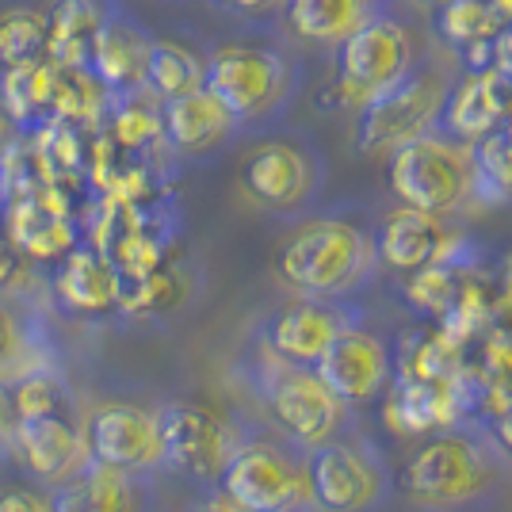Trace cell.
I'll list each match as a JSON object with an SVG mask.
<instances>
[{"label": "cell", "instance_id": "cell-1", "mask_svg": "<svg viewBox=\"0 0 512 512\" xmlns=\"http://www.w3.org/2000/svg\"><path fill=\"white\" fill-rule=\"evenodd\" d=\"M505 478H509L505 451L486 432L455 428L413 451L402 486L409 501L428 512H467L486 505Z\"/></svg>", "mask_w": 512, "mask_h": 512}, {"label": "cell", "instance_id": "cell-2", "mask_svg": "<svg viewBox=\"0 0 512 512\" xmlns=\"http://www.w3.org/2000/svg\"><path fill=\"white\" fill-rule=\"evenodd\" d=\"M379 245H371L363 230L341 218L302 222L295 234L279 245L276 276L299 291L302 299L333 302L356 291L375 268Z\"/></svg>", "mask_w": 512, "mask_h": 512}, {"label": "cell", "instance_id": "cell-3", "mask_svg": "<svg viewBox=\"0 0 512 512\" xmlns=\"http://www.w3.org/2000/svg\"><path fill=\"white\" fill-rule=\"evenodd\" d=\"M310 451L287 436H245L222 474L218 490L249 512H318L310 497Z\"/></svg>", "mask_w": 512, "mask_h": 512}, {"label": "cell", "instance_id": "cell-4", "mask_svg": "<svg viewBox=\"0 0 512 512\" xmlns=\"http://www.w3.org/2000/svg\"><path fill=\"white\" fill-rule=\"evenodd\" d=\"M390 188L421 214L459 211L474 195V146L451 134H421L390 153Z\"/></svg>", "mask_w": 512, "mask_h": 512}, {"label": "cell", "instance_id": "cell-5", "mask_svg": "<svg viewBox=\"0 0 512 512\" xmlns=\"http://www.w3.org/2000/svg\"><path fill=\"white\" fill-rule=\"evenodd\" d=\"M310 497L318 512H379L394 493L383 451L356 432L310 451Z\"/></svg>", "mask_w": 512, "mask_h": 512}, {"label": "cell", "instance_id": "cell-6", "mask_svg": "<svg viewBox=\"0 0 512 512\" xmlns=\"http://www.w3.org/2000/svg\"><path fill=\"white\" fill-rule=\"evenodd\" d=\"M264 406L276 421L279 436H287L302 451H318L348 432V409L341 398L318 379L314 367L276 363L264 386Z\"/></svg>", "mask_w": 512, "mask_h": 512}, {"label": "cell", "instance_id": "cell-7", "mask_svg": "<svg viewBox=\"0 0 512 512\" xmlns=\"http://www.w3.org/2000/svg\"><path fill=\"white\" fill-rule=\"evenodd\" d=\"M413 39L394 16H375L337 46V92L344 104L367 107L379 92L409 77Z\"/></svg>", "mask_w": 512, "mask_h": 512}, {"label": "cell", "instance_id": "cell-8", "mask_svg": "<svg viewBox=\"0 0 512 512\" xmlns=\"http://www.w3.org/2000/svg\"><path fill=\"white\" fill-rule=\"evenodd\" d=\"M157 417L165 436V467L195 482H222L234 451L245 444V436L222 413L199 402H172Z\"/></svg>", "mask_w": 512, "mask_h": 512}, {"label": "cell", "instance_id": "cell-9", "mask_svg": "<svg viewBox=\"0 0 512 512\" xmlns=\"http://www.w3.org/2000/svg\"><path fill=\"white\" fill-rule=\"evenodd\" d=\"M444 111V85L440 77L409 73L394 88L379 92L363 107L360 119V146L367 153L398 150L421 134H432L436 119Z\"/></svg>", "mask_w": 512, "mask_h": 512}, {"label": "cell", "instance_id": "cell-10", "mask_svg": "<svg viewBox=\"0 0 512 512\" xmlns=\"http://www.w3.org/2000/svg\"><path fill=\"white\" fill-rule=\"evenodd\" d=\"M88 451L96 463L127 474L150 478L153 470L165 467V436H161V417L130 402H107L92 409L85 421Z\"/></svg>", "mask_w": 512, "mask_h": 512}, {"label": "cell", "instance_id": "cell-11", "mask_svg": "<svg viewBox=\"0 0 512 512\" xmlns=\"http://www.w3.org/2000/svg\"><path fill=\"white\" fill-rule=\"evenodd\" d=\"M287 65L264 46H222L207 62V92L218 96L234 119H253L279 100Z\"/></svg>", "mask_w": 512, "mask_h": 512}, {"label": "cell", "instance_id": "cell-12", "mask_svg": "<svg viewBox=\"0 0 512 512\" xmlns=\"http://www.w3.org/2000/svg\"><path fill=\"white\" fill-rule=\"evenodd\" d=\"M314 371L344 406H363L390 386L394 356L383 337H375L371 329H360V325H348Z\"/></svg>", "mask_w": 512, "mask_h": 512}, {"label": "cell", "instance_id": "cell-13", "mask_svg": "<svg viewBox=\"0 0 512 512\" xmlns=\"http://www.w3.org/2000/svg\"><path fill=\"white\" fill-rule=\"evenodd\" d=\"M16 459L35 482L58 490L92 463L85 425L73 417H27L16 428Z\"/></svg>", "mask_w": 512, "mask_h": 512}, {"label": "cell", "instance_id": "cell-14", "mask_svg": "<svg viewBox=\"0 0 512 512\" xmlns=\"http://www.w3.org/2000/svg\"><path fill=\"white\" fill-rule=\"evenodd\" d=\"M352 321L341 306L318 299H302L283 306L276 318L268 321L264 341L276 360L291 363V367H318L321 356L333 348Z\"/></svg>", "mask_w": 512, "mask_h": 512}, {"label": "cell", "instance_id": "cell-15", "mask_svg": "<svg viewBox=\"0 0 512 512\" xmlns=\"http://www.w3.org/2000/svg\"><path fill=\"white\" fill-rule=\"evenodd\" d=\"M241 184L256 203L276 207V211H291L314 188V165L291 142H264V146L245 153Z\"/></svg>", "mask_w": 512, "mask_h": 512}, {"label": "cell", "instance_id": "cell-16", "mask_svg": "<svg viewBox=\"0 0 512 512\" xmlns=\"http://www.w3.org/2000/svg\"><path fill=\"white\" fill-rule=\"evenodd\" d=\"M150 501V478L104 467L96 459L77 478H69L50 493L54 512H150Z\"/></svg>", "mask_w": 512, "mask_h": 512}, {"label": "cell", "instance_id": "cell-17", "mask_svg": "<svg viewBox=\"0 0 512 512\" xmlns=\"http://www.w3.org/2000/svg\"><path fill=\"white\" fill-rule=\"evenodd\" d=\"M50 195V188H39L31 199L8 207V241L35 264L77 253V226L69 218V207L54 203Z\"/></svg>", "mask_w": 512, "mask_h": 512}, {"label": "cell", "instance_id": "cell-18", "mask_svg": "<svg viewBox=\"0 0 512 512\" xmlns=\"http://www.w3.org/2000/svg\"><path fill=\"white\" fill-rule=\"evenodd\" d=\"M509 88L512 77L501 73L497 65L482 69V73H470L467 81L455 88L448 111H444V127H448L451 138L478 146L482 138L497 134L501 123L509 119Z\"/></svg>", "mask_w": 512, "mask_h": 512}, {"label": "cell", "instance_id": "cell-19", "mask_svg": "<svg viewBox=\"0 0 512 512\" xmlns=\"http://www.w3.org/2000/svg\"><path fill=\"white\" fill-rule=\"evenodd\" d=\"M54 291L65 302V310L92 318V314L119 306L127 287H123V272L100 249H77L58 264Z\"/></svg>", "mask_w": 512, "mask_h": 512}, {"label": "cell", "instance_id": "cell-20", "mask_svg": "<svg viewBox=\"0 0 512 512\" xmlns=\"http://www.w3.org/2000/svg\"><path fill=\"white\" fill-rule=\"evenodd\" d=\"M379 256L398 272H425L448 256V230L436 214H421L413 207H398L383 222Z\"/></svg>", "mask_w": 512, "mask_h": 512}, {"label": "cell", "instance_id": "cell-21", "mask_svg": "<svg viewBox=\"0 0 512 512\" xmlns=\"http://www.w3.org/2000/svg\"><path fill=\"white\" fill-rule=\"evenodd\" d=\"M375 16V0H287V23L306 43L341 46Z\"/></svg>", "mask_w": 512, "mask_h": 512}, {"label": "cell", "instance_id": "cell-22", "mask_svg": "<svg viewBox=\"0 0 512 512\" xmlns=\"http://www.w3.org/2000/svg\"><path fill=\"white\" fill-rule=\"evenodd\" d=\"M234 115L207 88L165 107V134L180 153H203L234 130Z\"/></svg>", "mask_w": 512, "mask_h": 512}, {"label": "cell", "instance_id": "cell-23", "mask_svg": "<svg viewBox=\"0 0 512 512\" xmlns=\"http://www.w3.org/2000/svg\"><path fill=\"white\" fill-rule=\"evenodd\" d=\"M150 50H153V43H146L134 27L107 20L96 46H92L88 65H92V73H96L100 85L123 92V88H134L138 81H146Z\"/></svg>", "mask_w": 512, "mask_h": 512}, {"label": "cell", "instance_id": "cell-24", "mask_svg": "<svg viewBox=\"0 0 512 512\" xmlns=\"http://www.w3.org/2000/svg\"><path fill=\"white\" fill-rule=\"evenodd\" d=\"M104 12L92 0H58L50 12V65L81 69L104 31Z\"/></svg>", "mask_w": 512, "mask_h": 512}, {"label": "cell", "instance_id": "cell-25", "mask_svg": "<svg viewBox=\"0 0 512 512\" xmlns=\"http://www.w3.org/2000/svg\"><path fill=\"white\" fill-rule=\"evenodd\" d=\"M50 58V16L39 8H4L0 12V65L23 69Z\"/></svg>", "mask_w": 512, "mask_h": 512}, {"label": "cell", "instance_id": "cell-26", "mask_svg": "<svg viewBox=\"0 0 512 512\" xmlns=\"http://www.w3.org/2000/svg\"><path fill=\"white\" fill-rule=\"evenodd\" d=\"M146 85L153 88V96L161 100H184L207 88V65L195 58L192 50L176 43H153L150 65H146Z\"/></svg>", "mask_w": 512, "mask_h": 512}, {"label": "cell", "instance_id": "cell-27", "mask_svg": "<svg viewBox=\"0 0 512 512\" xmlns=\"http://www.w3.org/2000/svg\"><path fill=\"white\" fill-rule=\"evenodd\" d=\"M54 88H58V65H23V69H4L0 77V107L8 119L31 123L46 107H54Z\"/></svg>", "mask_w": 512, "mask_h": 512}, {"label": "cell", "instance_id": "cell-28", "mask_svg": "<svg viewBox=\"0 0 512 512\" xmlns=\"http://www.w3.org/2000/svg\"><path fill=\"white\" fill-rule=\"evenodd\" d=\"M501 23L505 20H501V12H497L493 0H455V4L436 12L440 35L451 46H463V50H470V46L478 43H490Z\"/></svg>", "mask_w": 512, "mask_h": 512}, {"label": "cell", "instance_id": "cell-29", "mask_svg": "<svg viewBox=\"0 0 512 512\" xmlns=\"http://www.w3.org/2000/svg\"><path fill=\"white\" fill-rule=\"evenodd\" d=\"M474 195L486 199L512 195V130H497L474 146Z\"/></svg>", "mask_w": 512, "mask_h": 512}, {"label": "cell", "instance_id": "cell-30", "mask_svg": "<svg viewBox=\"0 0 512 512\" xmlns=\"http://www.w3.org/2000/svg\"><path fill=\"white\" fill-rule=\"evenodd\" d=\"M12 398H16L20 421H27V417H73L69 386L58 375H50V371L23 375L20 383L12 386Z\"/></svg>", "mask_w": 512, "mask_h": 512}, {"label": "cell", "instance_id": "cell-31", "mask_svg": "<svg viewBox=\"0 0 512 512\" xmlns=\"http://www.w3.org/2000/svg\"><path fill=\"white\" fill-rule=\"evenodd\" d=\"M111 134H115V142H119V146H134V150H138V146H146V142H153V138L161 134V123H157V115H153V111L130 104L115 115Z\"/></svg>", "mask_w": 512, "mask_h": 512}, {"label": "cell", "instance_id": "cell-32", "mask_svg": "<svg viewBox=\"0 0 512 512\" xmlns=\"http://www.w3.org/2000/svg\"><path fill=\"white\" fill-rule=\"evenodd\" d=\"M31 283H35V260H27L8 237H0V295L27 291Z\"/></svg>", "mask_w": 512, "mask_h": 512}, {"label": "cell", "instance_id": "cell-33", "mask_svg": "<svg viewBox=\"0 0 512 512\" xmlns=\"http://www.w3.org/2000/svg\"><path fill=\"white\" fill-rule=\"evenodd\" d=\"M20 352H23V325L12 314V306L0 302V371H8Z\"/></svg>", "mask_w": 512, "mask_h": 512}, {"label": "cell", "instance_id": "cell-34", "mask_svg": "<svg viewBox=\"0 0 512 512\" xmlns=\"http://www.w3.org/2000/svg\"><path fill=\"white\" fill-rule=\"evenodd\" d=\"M16 428H20V413H16L12 386L0 383V459L16 455Z\"/></svg>", "mask_w": 512, "mask_h": 512}, {"label": "cell", "instance_id": "cell-35", "mask_svg": "<svg viewBox=\"0 0 512 512\" xmlns=\"http://www.w3.org/2000/svg\"><path fill=\"white\" fill-rule=\"evenodd\" d=\"M0 512H54V509H50V497L16 486V490L0 493Z\"/></svg>", "mask_w": 512, "mask_h": 512}, {"label": "cell", "instance_id": "cell-36", "mask_svg": "<svg viewBox=\"0 0 512 512\" xmlns=\"http://www.w3.org/2000/svg\"><path fill=\"white\" fill-rule=\"evenodd\" d=\"M493 50H497V69L512 77V27H509V31H501V35L493 39Z\"/></svg>", "mask_w": 512, "mask_h": 512}, {"label": "cell", "instance_id": "cell-37", "mask_svg": "<svg viewBox=\"0 0 512 512\" xmlns=\"http://www.w3.org/2000/svg\"><path fill=\"white\" fill-rule=\"evenodd\" d=\"M199 512H249V509H241V505H234V501H230V497H226V493L218 490L211 497V501H207V505H203V509Z\"/></svg>", "mask_w": 512, "mask_h": 512}, {"label": "cell", "instance_id": "cell-38", "mask_svg": "<svg viewBox=\"0 0 512 512\" xmlns=\"http://www.w3.org/2000/svg\"><path fill=\"white\" fill-rule=\"evenodd\" d=\"M237 8H264V4H272V0H234Z\"/></svg>", "mask_w": 512, "mask_h": 512}, {"label": "cell", "instance_id": "cell-39", "mask_svg": "<svg viewBox=\"0 0 512 512\" xmlns=\"http://www.w3.org/2000/svg\"><path fill=\"white\" fill-rule=\"evenodd\" d=\"M4 134H8V111L0 107V146H4Z\"/></svg>", "mask_w": 512, "mask_h": 512}, {"label": "cell", "instance_id": "cell-40", "mask_svg": "<svg viewBox=\"0 0 512 512\" xmlns=\"http://www.w3.org/2000/svg\"><path fill=\"white\" fill-rule=\"evenodd\" d=\"M421 4H428V8H436V12H440V8H448V4H455V0H421Z\"/></svg>", "mask_w": 512, "mask_h": 512}, {"label": "cell", "instance_id": "cell-41", "mask_svg": "<svg viewBox=\"0 0 512 512\" xmlns=\"http://www.w3.org/2000/svg\"><path fill=\"white\" fill-rule=\"evenodd\" d=\"M509 115H512V88H509Z\"/></svg>", "mask_w": 512, "mask_h": 512}]
</instances>
